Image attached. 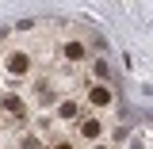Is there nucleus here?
I'll use <instances>...</instances> for the list:
<instances>
[{
    "mask_svg": "<svg viewBox=\"0 0 153 149\" xmlns=\"http://www.w3.org/2000/svg\"><path fill=\"white\" fill-rule=\"evenodd\" d=\"M84 103H88V111H111L119 103V96L107 80H88L84 84Z\"/></svg>",
    "mask_w": 153,
    "mask_h": 149,
    "instance_id": "obj_1",
    "label": "nucleus"
},
{
    "mask_svg": "<svg viewBox=\"0 0 153 149\" xmlns=\"http://www.w3.org/2000/svg\"><path fill=\"white\" fill-rule=\"evenodd\" d=\"M73 130H76V142H100V138H107V126H103V119L100 111H80L73 119Z\"/></svg>",
    "mask_w": 153,
    "mask_h": 149,
    "instance_id": "obj_2",
    "label": "nucleus"
},
{
    "mask_svg": "<svg viewBox=\"0 0 153 149\" xmlns=\"http://www.w3.org/2000/svg\"><path fill=\"white\" fill-rule=\"evenodd\" d=\"M61 57H65L69 65H84V61L92 57V50L84 46V38H65V42H61Z\"/></svg>",
    "mask_w": 153,
    "mask_h": 149,
    "instance_id": "obj_3",
    "label": "nucleus"
},
{
    "mask_svg": "<svg viewBox=\"0 0 153 149\" xmlns=\"http://www.w3.org/2000/svg\"><path fill=\"white\" fill-rule=\"evenodd\" d=\"M0 111L19 122V119H27V99H23L19 92H4V96H0Z\"/></svg>",
    "mask_w": 153,
    "mask_h": 149,
    "instance_id": "obj_4",
    "label": "nucleus"
},
{
    "mask_svg": "<svg viewBox=\"0 0 153 149\" xmlns=\"http://www.w3.org/2000/svg\"><path fill=\"white\" fill-rule=\"evenodd\" d=\"M31 69V61H27V54H23V46H16V50H8V57H4V73L8 76H19Z\"/></svg>",
    "mask_w": 153,
    "mask_h": 149,
    "instance_id": "obj_5",
    "label": "nucleus"
},
{
    "mask_svg": "<svg viewBox=\"0 0 153 149\" xmlns=\"http://www.w3.org/2000/svg\"><path fill=\"white\" fill-rule=\"evenodd\" d=\"M80 111H88V107H84L80 99H73V96H69V99H57V111H54V115L61 119V122H73Z\"/></svg>",
    "mask_w": 153,
    "mask_h": 149,
    "instance_id": "obj_6",
    "label": "nucleus"
},
{
    "mask_svg": "<svg viewBox=\"0 0 153 149\" xmlns=\"http://www.w3.org/2000/svg\"><path fill=\"white\" fill-rule=\"evenodd\" d=\"M84 65L92 69V80H111V65H107V57H88Z\"/></svg>",
    "mask_w": 153,
    "mask_h": 149,
    "instance_id": "obj_7",
    "label": "nucleus"
},
{
    "mask_svg": "<svg viewBox=\"0 0 153 149\" xmlns=\"http://www.w3.org/2000/svg\"><path fill=\"white\" fill-rule=\"evenodd\" d=\"M46 149H76V142H69V138H61V142H50Z\"/></svg>",
    "mask_w": 153,
    "mask_h": 149,
    "instance_id": "obj_8",
    "label": "nucleus"
},
{
    "mask_svg": "<svg viewBox=\"0 0 153 149\" xmlns=\"http://www.w3.org/2000/svg\"><path fill=\"white\" fill-rule=\"evenodd\" d=\"M88 149H115V145H107V142L100 138V142H88Z\"/></svg>",
    "mask_w": 153,
    "mask_h": 149,
    "instance_id": "obj_9",
    "label": "nucleus"
}]
</instances>
